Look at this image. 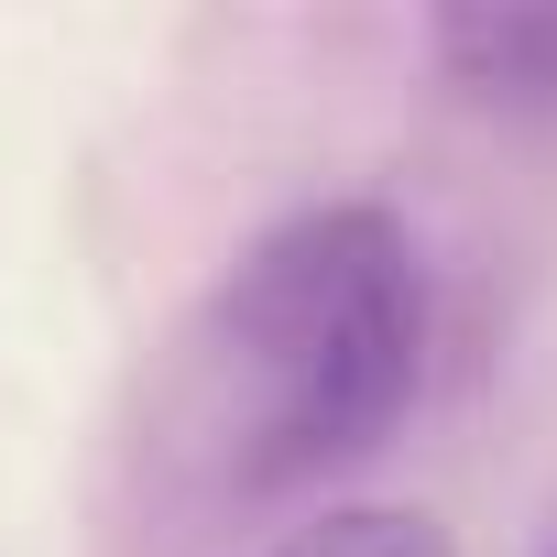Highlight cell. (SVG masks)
Returning a JSON list of instances; mask_svg holds the SVG:
<instances>
[{
  "label": "cell",
  "instance_id": "obj_1",
  "mask_svg": "<svg viewBox=\"0 0 557 557\" xmlns=\"http://www.w3.org/2000/svg\"><path fill=\"white\" fill-rule=\"evenodd\" d=\"M186 383L197 437L240 492H307L361 470L426 383L416 230L372 197H318L240 240V262L197 307Z\"/></svg>",
  "mask_w": 557,
  "mask_h": 557
},
{
  "label": "cell",
  "instance_id": "obj_2",
  "mask_svg": "<svg viewBox=\"0 0 557 557\" xmlns=\"http://www.w3.org/2000/svg\"><path fill=\"white\" fill-rule=\"evenodd\" d=\"M437 66L470 88V99H503V110H557V12H524V0H470V12H437L426 23Z\"/></svg>",
  "mask_w": 557,
  "mask_h": 557
},
{
  "label": "cell",
  "instance_id": "obj_3",
  "mask_svg": "<svg viewBox=\"0 0 557 557\" xmlns=\"http://www.w3.org/2000/svg\"><path fill=\"white\" fill-rule=\"evenodd\" d=\"M262 557H459V535L437 513H416V503H318Z\"/></svg>",
  "mask_w": 557,
  "mask_h": 557
}]
</instances>
